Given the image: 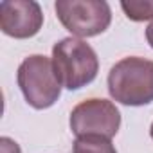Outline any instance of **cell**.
<instances>
[{
	"mask_svg": "<svg viewBox=\"0 0 153 153\" xmlns=\"http://www.w3.org/2000/svg\"><path fill=\"white\" fill-rule=\"evenodd\" d=\"M108 92L114 101L126 106L153 103V61L139 56L117 61L108 72Z\"/></svg>",
	"mask_w": 153,
	"mask_h": 153,
	"instance_id": "cell-1",
	"label": "cell"
},
{
	"mask_svg": "<svg viewBox=\"0 0 153 153\" xmlns=\"http://www.w3.org/2000/svg\"><path fill=\"white\" fill-rule=\"evenodd\" d=\"M52 65L67 90H79L90 85L99 72L96 51L81 38H63L52 47Z\"/></svg>",
	"mask_w": 153,
	"mask_h": 153,
	"instance_id": "cell-2",
	"label": "cell"
},
{
	"mask_svg": "<svg viewBox=\"0 0 153 153\" xmlns=\"http://www.w3.org/2000/svg\"><path fill=\"white\" fill-rule=\"evenodd\" d=\"M18 87L27 101L36 110L51 108L61 94V83L56 76L52 59L43 54L27 56L16 72Z\"/></svg>",
	"mask_w": 153,
	"mask_h": 153,
	"instance_id": "cell-3",
	"label": "cell"
},
{
	"mask_svg": "<svg viewBox=\"0 0 153 153\" xmlns=\"http://www.w3.org/2000/svg\"><path fill=\"white\" fill-rule=\"evenodd\" d=\"M54 9L61 25L78 38L97 36L112 22V9L105 0H56Z\"/></svg>",
	"mask_w": 153,
	"mask_h": 153,
	"instance_id": "cell-4",
	"label": "cell"
},
{
	"mask_svg": "<svg viewBox=\"0 0 153 153\" xmlns=\"http://www.w3.org/2000/svg\"><path fill=\"white\" fill-rule=\"evenodd\" d=\"M70 130L76 137L101 135L112 139L121 126V112L108 99H87L81 101L70 114Z\"/></svg>",
	"mask_w": 153,
	"mask_h": 153,
	"instance_id": "cell-5",
	"label": "cell"
},
{
	"mask_svg": "<svg viewBox=\"0 0 153 153\" xmlns=\"http://www.w3.org/2000/svg\"><path fill=\"white\" fill-rule=\"evenodd\" d=\"M43 13L34 0H4L0 2V29L4 34L25 40L40 33Z\"/></svg>",
	"mask_w": 153,
	"mask_h": 153,
	"instance_id": "cell-6",
	"label": "cell"
},
{
	"mask_svg": "<svg viewBox=\"0 0 153 153\" xmlns=\"http://www.w3.org/2000/svg\"><path fill=\"white\" fill-rule=\"evenodd\" d=\"M72 153H117L112 139L101 135H83L76 137L72 142Z\"/></svg>",
	"mask_w": 153,
	"mask_h": 153,
	"instance_id": "cell-7",
	"label": "cell"
},
{
	"mask_svg": "<svg viewBox=\"0 0 153 153\" xmlns=\"http://www.w3.org/2000/svg\"><path fill=\"white\" fill-rule=\"evenodd\" d=\"M121 9L131 22H153V0H123Z\"/></svg>",
	"mask_w": 153,
	"mask_h": 153,
	"instance_id": "cell-8",
	"label": "cell"
},
{
	"mask_svg": "<svg viewBox=\"0 0 153 153\" xmlns=\"http://www.w3.org/2000/svg\"><path fill=\"white\" fill-rule=\"evenodd\" d=\"M0 149H2V153H22L20 146L13 139H9V137H2V139H0Z\"/></svg>",
	"mask_w": 153,
	"mask_h": 153,
	"instance_id": "cell-9",
	"label": "cell"
},
{
	"mask_svg": "<svg viewBox=\"0 0 153 153\" xmlns=\"http://www.w3.org/2000/svg\"><path fill=\"white\" fill-rule=\"evenodd\" d=\"M146 40H148V43H149V47L153 49V22L146 27Z\"/></svg>",
	"mask_w": 153,
	"mask_h": 153,
	"instance_id": "cell-10",
	"label": "cell"
},
{
	"mask_svg": "<svg viewBox=\"0 0 153 153\" xmlns=\"http://www.w3.org/2000/svg\"><path fill=\"white\" fill-rule=\"evenodd\" d=\"M149 135H151V139H153V123H151V128H149Z\"/></svg>",
	"mask_w": 153,
	"mask_h": 153,
	"instance_id": "cell-11",
	"label": "cell"
}]
</instances>
